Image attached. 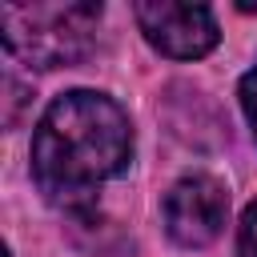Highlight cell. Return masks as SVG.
I'll return each mask as SVG.
<instances>
[{
  "mask_svg": "<svg viewBox=\"0 0 257 257\" xmlns=\"http://www.w3.org/2000/svg\"><path fill=\"white\" fill-rule=\"evenodd\" d=\"M133 165L128 112L96 92H60L32 133V181L48 205L84 217L96 209V189Z\"/></svg>",
  "mask_w": 257,
  "mask_h": 257,
  "instance_id": "1",
  "label": "cell"
},
{
  "mask_svg": "<svg viewBox=\"0 0 257 257\" xmlns=\"http://www.w3.org/2000/svg\"><path fill=\"white\" fill-rule=\"evenodd\" d=\"M100 4L68 0V4H4L0 8V40L4 48L32 68H68L92 52Z\"/></svg>",
  "mask_w": 257,
  "mask_h": 257,
  "instance_id": "2",
  "label": "cell"
},
{
  "mask_svg": "<svg viewBox=\"0 0 257 257\" xmlns=\"http://www.w3.org/2000/svg\"><path fill=\"white\" fill-rule=\"evenodd\" d=\"M141 36L169 60H201L217 48L221 28L209 4H181V0H137L133 4Z\"/></svg>",
  "mask_w": 257,
  "mask_h": 257,
  "instance_id": "3",
  "label": "cell"
},
{
  "mask_svg": "<svg viewBox=\"0 0 257 257\" xmlns=\"http://www.w3.org/2000/svg\"><path fill=\"white\" fill-rule=\"evenodd\" d=\"M161 217H165V233L181 245V249H205L225 233L229 221V193L217 177L209 173H193L181 177L165 201H161Z\"/></svg>",
  "mask_w": 257,
  "mask_h": 257,
  "instance_id": "4",
  "label": "cell"
},
{
  "mask_svg": "<svg viewBox=\"0 0 257 257\" xmlns=\"http://www.w3.org/2000/svg\"><path fill=\"white\" fill-rule=\"evenodd\" d=\"M237 257H257V201H249L237 221Z\"/></svg>",
  "mask_w": 257,
  "mask_h": 257,
  "instance_id": "5",
  "label": "cell"
},
{
  "mask_svg": "<svg viewBox=\"0 0 257 257\" xmlns=\"http://www.w3.org/2000/svg\"><path fill=\"white\" fill-rule=\"evenodd\" d=\"M237 96H241V112H245V120H249V128H253V141H257V64L241 76Z\"/></svg>",
  "mask_w": 257,
  "mask_h": 257,
  "instance_id": "6",
  "label": "cell"
}]
</instances>
